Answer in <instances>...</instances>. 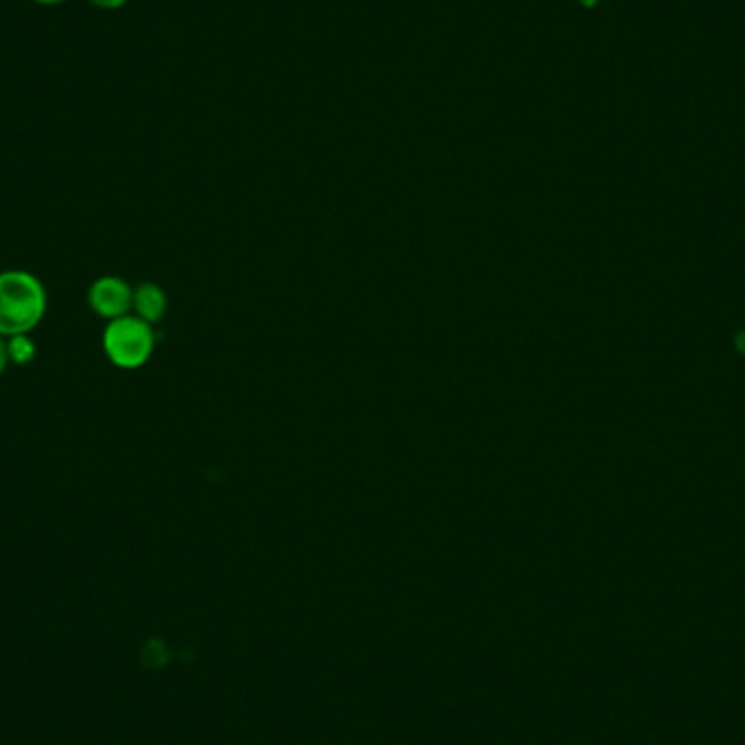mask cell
<instances>
[{
	"instance_id": "1",
	"label": "cell",
	"mask_w": 745,
	"mask_h": 745,
	"mask_svg": "<svg viewBox=\"0 0 745 745\" xmlns=\"http://www.w3.org/2000/svg\"><path fill=\"white\" fill-rule=\"evenodd\" d=\"M47 312V290L25 270L0 273V336L29 333Z\"/></svg>"
},
{
	"instance_id": "2",
	"label": "cell",
	"mask_w": 745,
	"mask_h": 745,
	"mask_svg": "<svg viewBox=\"0 0 745 745\" xmlns=\"http://www.w3.org/2000/svg\"><path fill=\"white\" fill-rule=\"evenodd\" d=\"M155 346L153 329L138 316H121L110 320L103 333V349L108 357L121 368L142 366Z\"/></svg>"
},
{
	"instance_id": "3",
	"label": "cell",
	"mask_w": 745,
	"mask_h": 745,
	"mask_svg": "<svg viewBox=\"0 0 745 745\" xmlns=\"http://www.w3.org/2000/svg\"><path fill=\"white\" fill-rule=\"evenodd\" d=\"M88 301L101 318L114 320L127 316L129 307H134V290L118 277H101L92 283Z\"/></svg>"
},
{
	"instance_id": "4",
	"label": "cell",
	"mask_w": 745,
	"mask_h": 745,
	"mask_svg": "<svg viewBox=\"0 0 745 745\" xmlns=\"http://www.w3.org/2000/svg\"><path fill=\"white\" fill-rule=\"evenodd\" d=\"M134 307L138 312V318L144 323H157L166 314V294L155 283H142L134 292Z\"/></svg>"
},
{
	"instance_id": "5",
	"label": "cell",
	"mask_w": 745,
	"mask_h": 745,
	"mask_svg": "<svg viewBox=\"0 0 745 745\" xmlns=\"http://www.w3.org/2000/svg\"><path fill=\"white\" fill-rule=\"evenodd\" d=\"M8 353H10V362H16L23 366L36 357V344L27 333L12 336L8 342Z\"/></svg>"
},
{
	"instance_id": "6",
	"label": "cell",
	"mask_w": 745,
	"mask_h": 745,
	"mask_svg": "<svg viewBox=\"0 0 745 745\" xmlns=\"http://www.w3.org/2000/svg\"><path fill=\"white\" fill-rule=\"evenodd\" d=\"M90 3H94L97 8H103V10H118L127 3V0H90Z\"/></svg>"
},
{
	"instance_id": "7",
	"label": "cell",
	"mask_w": 745,
	"mask_h": 745,
	"mask_svg": "<svg viewBox=\"0 0 745 745\" xmlns=\"http://www.w3.org/2000/svg\"><path fill=\"white\" fill-rule=\"evenodd\" d=\"M10 362V353H8V342H3V338H0V376L5 372V366Z\"/></svg>"
},
{
	"instance_id": "8",
	"label": "cell",
	"mask_w": 745,
	"mask_h": 745,
	"mask_svg": "<svg viewBox=\"0 0 745 745\" xmlns=\"http://www.w3.org/2000/svg\"><path fill=\"white\" fill-rule=\"evenodd\" d=\"M734 349L738 351V355L745 357V329L736 331V336H734Z\"/></svg>"
},
{
	"instance_id": "9",
	"label": "cell",
	"mask_w": 745,
	"mask_h": 745,
	"mask_svg": "<svg viewBox=\"0 0 745 745\" xmlns=\"http://www.w3.org/2000/svg\"><path fill=\"white\" fill-rule=\"evenodd\" d=\"M36 3H45V5H55V3H62V0H36Z\"/></svg>"
}]
</instances>
